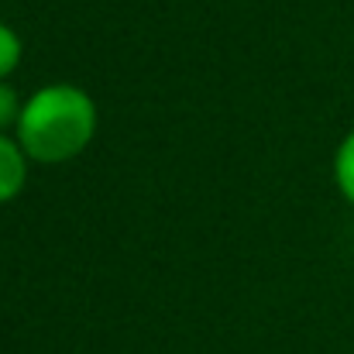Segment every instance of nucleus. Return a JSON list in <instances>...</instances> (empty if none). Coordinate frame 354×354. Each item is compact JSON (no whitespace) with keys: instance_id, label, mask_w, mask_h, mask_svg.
Wrapping results in <instances>:
<instances>
[{"instance_id":"f257e3e1","label":"nucleus","mask_w":354,"mask_h":354,"mask_svg":"<svg viewBox=\"0 0 354 354\" xmlns=\"http://www.w3.org/2000/svg\"><path fill=\"white\" fill-rule=\"evenodd\" d=\"M97 124V100L83 86L45 83L24 100L14 138L35 165H62L93 145Z\"/></svg>"},{"instance_id":"f03ea898","label":"nucleus","mask_w":354,"mask_h":354,"mask_svg":"<svg viewBox=\"0 0 354 354\" xmlns=\"http://www.w3.org/2000/svg\"><path fill=\"white\" fill-rule=\"evenodd\" d=\"M28 165H31V158L24 155L21 141L14 134H0V207L24 193Z\"/></svg>"},{"instance_id":"7ed1b4c3","label":"nucleus","mask_w":354,"mask_h":354,"mask_svg":"<svg viewBox=\"0 0 354 354\" xmlns=\"http://www.w3.org/2000/svg\"><path fill=\"white\" fill-rule=\"evenodd\" d=\"M334 186L344 196V203L354 207V131H348L334 151Z\"/></svg>"},{"instance_id":"20e7f679","label":"nucleus","mask_w":354,"mask_h":354,"mask_svg":"<svg viewBox=\"0 0 354 354\" xmlns=\"http://www.w3.org/2000/svg\"><path fill=\"white\" fill-rule=\"evenodd\" d=\"M21 55H24L21 35H17L7 21H0V83L21 66Z\"/></svg>"},{"instance_id":"39448f33","label":"nucleus","mask_w":354,"mask_h":354,"mask_svg":"<svg viewBox=\"0 0 354 354\" xmlns=\"http://www.w3.org/2000/svg\"><path fill=\"white\" fill-rule=\"evenodd\" d=\"M21 111H24V100H21V97H17V90L3 80V83H0V134H7V131H14V127H17Z\"/></svg>"}]
</instances>
